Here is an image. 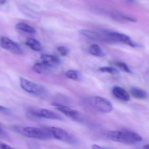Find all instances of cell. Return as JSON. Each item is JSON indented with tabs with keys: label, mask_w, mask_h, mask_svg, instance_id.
I'll list each match as a JSON object with an SVG mask.
<instances>
[{
	"label": "cell",
	"mask_w": 149,
	"mask_h": 149,
	"mask_svg": "<svg viewBox=\"0 0 149 149\" xmlns=\"http://www.w3.org/2000/svg\"><path fill=\"white\" fill-rule=\"evenodd\" d=\"M13 130L23 136L30 138L46 140L52 138L49 128H38L31 126H14Z\"/></svg>",
	"instance_id": "cell-1"
},
{
	"label": "cell",
	"mask_w": 149,
	"mask_h": 149,
	"mask_svg": "<svg viewBox=\"0 0 149 149\" xmlns=\"http://www.w3.org/2000/svg\"><path fill=\"white\" fill-rule=\"evenodd\" d=\"M111 140L127 144H133L142 141V137L138 133L129 130L111 131L108 133Z\"/></svg>",
	"instance_id": "cell-2"
},
{
	"label": "cell",
	"mask_w": 149,
	"mask_h": 149,
	"mask_svg": "<svg viewBox=\"0 0 149 149\" xmlns=\"http://www.w3.org/2000/svg\"><path fill=\"white\" fill-rule=\"evenodd\" d=\"M19 80L21 87L26 92L40 97L46 95L47 94L46 89L42 85L22 77H20Z\"/></svg>",
	"instance_id": "cell-3"
},
{
	"label": "cell",
	"mask_w": 149,
	"mask_h": 149,
	"mask_svg": "<svg viewBox=\"0 0 149 149\" xmlns=\"http://www.w3.org/2000/svg\"><path fill=\"white\" fill-rule=\"evenodd\" d=\"M49 130L53 138L67 143L76 145L78 143L77 139L66 131L57 127H50Z\"/></svg>",
	"instance_id": "cell-4"
},
{
	"label": "cell",
	"mask_w": 149,
	"mask_h": 149,
	"mask_svg": "<svg viewBox=\"0 0 149 149\" xmlns=\"http://www.w3.org/2000/svg\"><path fill=\"white\" fill-rule=\"evenodd\" d=\"M89 103L96 109L104 113H109L113 109L111 103L102 97H93L90 99Z\"/></svg>",
	"instance_id": "cell-5"
},
{
	"label": "cell",
	"mask_w": 149,
	"mask_h": 149,
	"mask_svg": "<svg viewBox=\"0 0 149 149\" xmlns=\"http://www.w3.org/2000/svg\"><path fill=\"white\" fill-rule=\"evenodd\" d=\"M29 112L33 116L39 118H46L52 120L63 121L61 116L49 110L44 109H30Z\"/></svg>",
	"instance_id": "cell-6"
},
{
	"label": "cell",
	"mask_w": 149,
	"mask_h": 149,
	"mask_svg": "<svg viewBox=\"0 0 149 149\" xmlns=\"http://www.w3.org/2000/svg\"><path fill=\"white\" fill-rule=\"evenodd\" d=\"M80 33L92 40L105 42H112L106 34V31H96L82 29Z\"/></svg>",
	"instance_id": "cell-7"
},
{
	"label": "cell",
	"mask_w": 149,
	"mask_h": 149,
	"mask_svg": "<svg viewBox=\"0 0 149 149\" xmlns=\"http://www.w3.org/2000/svg\"><path fill=\"white\" fill-rule=\"evenodd\" d=\"M1 47L17 55H23V52L19 45L6 37H1Z\"/></svg>",
	"instance_id": "cell-8"
},
{
	"label": "cell",
	"mask_w": 149,
	"mask_h": 149,
	"mask_svg": "<svg viewBox=\"0 0 149 149\" xmlns=\"http://www.w3.org/2000/svg\"><path fill=\"white\" fill-rule=\"evenodd\" d=\"M106 34L112 42H119L129 45L132 47H140L139 44L132 41L130 37L126 35L116 32H107Z\"/></svg>",
	"instance_id": "cell-9"
},
{
	"label": "cell",
	"mask_w": 149,
	"mask_h": 149,
	"mask_svg": "<svg viewBox=\"0 0 149 149\" xmlns=\"http://www.w3.org/2000/svg\"><path fill=\"white\" fill-rule=\"evenodd\" d=\"M53 105L56 109L69 118L74 120H78L79 119L80 113L77 111L57 103H54Z\"/></svg>",
	"instance_id": "cell-10"
},
{
	"label": "cell",
	"mask_w": 149,
	"mask_h": 149,
	"mask_svg": "<svg viewBox=\"0 0 149 149\" xmlns=\"http://www.w3.org/2000/svg\"><path fill=\"white\" fill-rule=\"evenodd\" d=\"M42 64L44 67L47 68H54L60 64V59L55 56L47 54L41 55Z\"/></svg>",
	"instance_id": "cell-11"
},
{
	"label": "cell",
	"mask_w": 149,
	"mask_h": 149,
	"mask_svg": "<svg viewBox=\"0 0 149 149\" xmlns=\"http://www.w3.org/2000/svg\"><path fill=\"white\" fill-rule=\"evenodd\" d=\"M112 93L116 97L125 101L130 100V96L128 92L121 87L115 86L112 90Z\"/></svg>",
	"instance_id": "cell-12"
},
{
	"label": "cell",
	"mask_w": 149,
	"mask_h": 149,
	"mask_svg": "<svg viewBox=\"0 0 149 149\" xmlns=\"http://www.w3.org/2000/svg\"><path fill=\"white\" fill-rule=\"evenodd\" d=\"M130 92L133 97L137 99H144L148 97L147 92L141 89L136 87H131Z\"/></svg>",
	"instance_id": "cell-13"
},
{
	"label": "cell",
	"mask_w": 149,
	"mask_h": 149,
	"mask_svg": "<svg viewBox=\"0 0 149 149\" xmlns=\"http://www.w3.org/2000/svg\"><path fill=\"white\" fill-rule=\"evenodd\" d=\"M26 44L34 51L39 52L41 50V45L40 42L34 38H29L28 39L26 42Z\"/></svg>",
	"instance_id": "cell-14"
},
{
	"label": "cell",
	"mask_w": 149,
	"mask_h": 149,
	"mask_svg": "<svg viewBox=\"0 0 149 149\" xmlns=\"http://www.w3.org/2000/svg\"><path fill=\"white\" fill-rule=\"evenodd\" d=\"M15 28L17 29L23 31L28 33L34 34L36 33V31L34 28L32 27L31 26L26 24V23H18L15 26Z\"/></svg>",
	"instance_id": "cell-15"
},
{
	"label": "cell",
	"mask_w": 149,
	"mask_h": 149,
	"mask_svg": "<svg viewBox=\"0 0 149 149\" xmlns=\"http://www.w3.org/2000/svg\"><path fill=\"white\" fill-rule=\"evenodd\" d=\"M89 51L91 54L95 56L103 57L105 55L102 48L97 44L91 45L89 49Z\"/></svg>",
	"instance_id": "cell-16"
},
{
	"label": "cell",
	"mask_w": 149,
	"mask_h": 149,
	"mask_svg": "<svg viewBox=\"0 0 149 149\" xmlns=\"http://www.w3.org/2000/svg\"><path fill=\"white\" fill-rule=\"evenodd\" d=\"M99 70L103 73H107L112 74H117L119 73V71L116 69L112 67H104L99 68Z\"/></svg>",
	"instance_id": "cell-17"
},
{
	"label": "cell",
	"mask_w": 149,
	"mask_h": 149,
	"mask_svg": "<svg viewBox=\"0 0 149 149\" xmlns=\"http://www.w3.org/2000/svg\"><path fill=\"white\" fill-rule=\"evenodd\" d=\"M116 65L118 68H119L121 70L124 71V72L127 73H130V74L132 73L130 68L128 67L127 64L125 63L117 62L116 63Z\"/></svg>",
	"instance_id": "cell-18"
},
{
	"label": "cell",
	"mask_w": 149,
	"mask_h": 149,
	"mask_svg": "<svg viewBox=\"0 0 149 149\" xmlns=\"http://www.w3.org/2000/svg\"><path fill=\"white\" fill-rule=\"evenodd\" d=\"M67 78L73 80H77L78 78V73L75 70H69L66 73Z\"/></svg>",
	"instance_id": "cell-19"
},
{
	"label": "cell",
	"mask_w": 149,
	"mask_h": 149,
	"mask_svg": "<svg viewBox=\"0 0 149 149\" xmlns=\"http://www.w3.org/2000/svg\"><path fill=\"white\" fill-rule=\"evenodd\" d=\"M57 49L60 52L61 55L63 56H66L68 53V49L63 46H59L57 47Z\"/></svg>",
	"instance_id": "cell-20"
},
{
	"label": "cell",
	"mask_w": 149,
	"mask_h": 149,
	"mask_svg": "<svg viewBox=\"0 0 149 149\" xmlns=\"http://www.w3.org/2000/svg\"><path fill=\"white\" fill-rule=\"evenodd\" d=\"M42 66L43 65L40 63H36L34 65L33 70L35 72L38 74H41L42 72Z\"/></svg>",
	"instance_id": "cell-21"
},
{
	"label": "cell",
	"mask_w": 149,
	"mask_h": 149,
	"mask_svg": "<svg viewBox=\"0 0 149 149\" xmlns=\"http://www.w3.org/2000/svg\"><path fill=\"white\" fill-rule=\"evenodd\" d=\"M0 111L1 113H3L5 115H9L12 113V111L10 109L1 105L0 106Z\"/></svg>",
	"instance_id": "cell-22"
},
{
	"label": "cell",
	"mask_w": 149,
	"mask_h": 149,
	"mask_svg": "<svg viewBox=\"0 0 149 149\" xmlns=\"http://www.w3.org/2000/svg\"><path fill=\"white\" fill-rule=\"evenodd\" d=\"M0 148L1 149H13V147H11L10 146L3 143H0Z\"/></svg>",
	"instance_id": "cell-23"
},
{
	"label": "cell",
	"mask_w": 149,
	"mask_h": 149,
	"mask_svg": "<svg viewBox=\"0 0 149 149\" xmlns=\"http://www.w3.org/2000/svg\"><path fill=\"white\" fill-rule=\"evenodd\" d=\"M92 148L94 149H105L104 147H102V146H100L98 145L97 144H94L92 146Z\"/></svg>",
	"instance_id": "cell-24"
},
{
	"label": "cell",
	"mask_w": 149,
	"mask_h": 149,
	"mask_svg": "<svg viewBox=\"0 0 149 149\" xmlns=\"http://www.w3.org/2000/svg\"><path fill=\"white\" fill-rule=\"evenodd\" d=\"M143 148L144 149H149V144H147L144 146Z\"/></svg>",
	"instance_id": "cell-25"
},
{
	"label": "cell",
	"mask_w": 149,
	"mask_h": 149,
	"mask_svg": "<svg viewBox=\"0 0 149 149\" xmlns=\"http://www.w3.org/2000/svg\"><path fill=\"white\" fill-rule=\"evenodd\" d=\"M6 1V0H0V3L1 5H3L5 4Z\"/></svg>",
	"instance_id": "cell-26"
}]
</instances>
